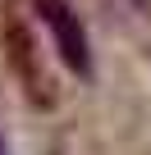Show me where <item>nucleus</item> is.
<instances>
[{
    "label": "nucleus",
    "instance_id": "obj_1",
    "mask_svg": "<svg viewBox=\"0 0 151 155\" xmlns=\"http://www.w3.org/2000/svg\"><path fill=\"white\" fill-rule=\"evenodd\" d=\"M37 9H41V23L50 28V41H55L60 59L78 73V78H87L92 73V55H87V37H83L78 14H73L64 0H37Z\"/></svg>",
    "mask_w": 151,
    "mask_h": 155
},
{
    "label": "nucleus",
    "instance_id": "obj_2",
    "mask_svg": "<svg viewBox=\"0 0 151 155\" xmlns=\"http://www.w3.org/2000/svg\"><path fill=\"white\" fill-rule=\"evenodd\" d=\"M0 155H5V141H0Z\"/></svg>",
    "mask_w": 151,
    "mask_h": 155
}]
</instances>
